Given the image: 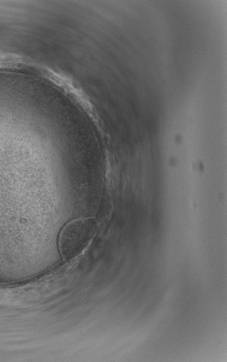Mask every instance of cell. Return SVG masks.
<instances>
[{
    "mask_svg": "<svg viewBox=\"0 0 227 362\" xmlns=\"http://www.w3.org/2000/svg\"><path fill=\"white\" fill-rule=\"evenodd\" d=\"M98 228L94 218H84L67 223L59 237V250L66 261H71L86 249Z\"/></svg>",
    "mask_w": 227,
    "mask_h": 362,
    "instance_id": "obj_1",
    "label": "cell"
}]
</instances>
